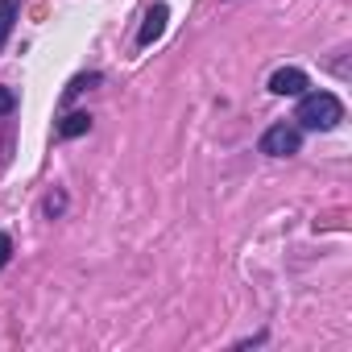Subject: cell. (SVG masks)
I'll return each instance as SVG.
<instances>
[{
	"mask_svg": "<svg viewBox=\"0 0 352 352\" xmlns=\"http://www.w3.org/2000/svg\"><path fill=\"white\" fill-rule=\"evenodd\" d=\"M294 120H298V129L327 133V129H336V124L344 120V104H340V96H331V91H302Z\"/></svg>",
	"mask_w": 352,
	"mask_h": 352,
	"instance_id": "1",
	"label": "cell"
},
{
	"mask_svg": "<svg viewBox=\"0 0 352 352\" xmlns=\"http://www.w3.org/2000/svg\"><path fill=\"white\" fill-rule=\"evenodd\" d=\"M257 149H261V153H270V157H294V153L302 149V129H298V124L278 120V124H270V129L261 133Z\"/></svg>",
	"mask_w": 352,
	"mask_h": 352,
	"instance_id": "2",
	"label": "cell"
},
{
	"mask_svg": "<svg viewBox=\"0 0 352 352\" xmlns=\"http://www.w3.org/2000/svg\"><path fill=\"white\" fill-rule=\"evenodd\" d=\"M311 87V79H307V71H298V67H278L274 75H270V91L274 96H302Z\"/></svg>",
	"mask_w": 352,
	"mask_h": 352,
	"instance_id": "3",
	"label": "cell"
},
{
	"mask_svg": "<svg viewBox=\"0 0 352 352\" xmlns=\"http://www.w3.org/2000/svg\"><path fill=\"white\" fill-rule=\"evenodd\" d=\"M166 21H170V9L162 5H149V13H145V21H141V34H137V46H153L162 34H166Z\"/></svg>",
	"mask_w": 352,
	"mask_h": 352,
	"instance_id": "4",
	"label": "cell"
},
{
	"mask_svg": "<svg viewBox=\"0 0 352 352\" xmlns=\"http://www.w3.org/2000/svg\"><path fill=\"white\" fill-rule=\"evenodd\" d=\"M21 5L25 0H0V50H5V42H9V34H13V25L21 17Z\"/></svg>",
	"mask_w": 352,
	"mask_h": 352,
	"instance_id": "5",
	"label": "cell"
},
{
	"mask_svg": "<svg viewBox=\"0 0 352 352\" xmlns=\"http://www.w3.org/2000/svg\"><path fill=\"white\" fill-rule=\"evenodd\" d=\"M100 79H104L100 71H87V75H75V79L67 83V91H63V104H75V100H79V96H83L87 87H96Z\"/></svg>",
	"mask_w": 352,
	"mask_h": 352,
	"instance_id": "6",
	"label": "cell"
},
{
	"mask_svg": "<svg viewBox=\"0 0 352 352\" xmlns=\"http://www.w3.org/2000/svg\"><path fill=\"white\" fill-rule=\"evenodd\" d=\"M87 129H91V116L87 112H71V116L58 120V137H83Z\"/></svg>",
	"mask_w": 352,
	"mask_h": 352,
	"instance_id": "7",
	"label": "cell"
},
{
	"mask_svg": "<svg viewBox=\"0 0 352 352\" xmlns=\"http://www.w3.org/2000/svg\"><path fill=\"white\" fill-rule=\"evenodd\" d=\"M17 108V91L13 87H5V83H0V116H9Z\"/></svg>",
	"mask_w": 352,
	"mask_h": 352,
	"instance_id": "8",
	"label": "cell"
},
{
	"mask_svg": "<svg viewBox=\"0 0 352 352\" xmlns=\"http://www.w3.org/2000/svg\"><path fill=\"white\" fill-rule=\"evenodd\" d=\"M63 212H67V195H63V191H54V195L46 199V216H63Z\"/></svg>",
	"mask_w": 352,
	"mask_h": 352,
	"instance_id": "9",
	"label": "cell"
},
{
	"mask_svg": "<svg viewBox=\"0 0 352 352\" xmlns=\"http://www.w3.org/2000/svg\"><path fill=\"white\" fill-rule=\"evenodd\" d=\"M9 253H13V241H9V232H0V270L9 265Z\"/></svg>",
	"mask_w": 352,
	"mask_h": 352,
	"instance_id": "10",
	"label": "cell"
}]
</instances>
